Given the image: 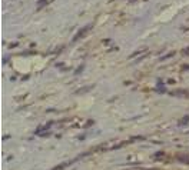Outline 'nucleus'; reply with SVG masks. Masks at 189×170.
Returning a JSON list of instances; mask_svg holds the SVG:
<instances>
[{
	"label": "nucleus",
	"mask_w": 189,
	"mask_h": 170,
	"mask_svg": "<svg viewBox=\"0 0 189 170\" xmlns=\"http://www.w3.org/2000/svg\"><path fill=\"white\" fill-rule=\"evenodd\" d=\"M178 160H180V161H186V163H188V161H189V156H188V154H179Z\"/></svg>",
	"instance_id": "nucleus-1"
},
{
	"label": "nucleus",
	"mask_w": 189,
	"mask_h": 170,
	"mask_svg": "<svg viewBox=\"0 0 189 170\" xmlns=\"http://www.w3.org/2000/svg\"><path fill=\"white\" fill-rule=\"evenodd\" d=\"M45 1L46 0H40V1H39V6H43V4H45Z\"/></svg>",
	"instance_id": "nucleus-3"
},
{
	"label": "nucleus",
	"mask_w": 189,
	"mask_h": 170,
	"mask_svg": "<svg viewBox=\"0 0 189 170\" xmlns=\"http://www.w3.org/2000/svg\"><path fill=\"white\" fill-rule=\"evenodd\" d=\"M88 29H89V26H88V27H85V29H80V30H79V33H78V34H76V36H75V40H78L79 37H80V36H82V34H83V33L86 32V30H88Z\"/></svg>",
	"instance_id": "nucleus-2"
}]
</instances>
